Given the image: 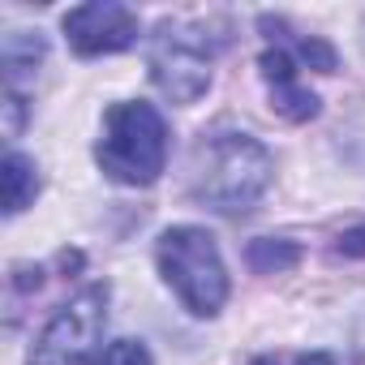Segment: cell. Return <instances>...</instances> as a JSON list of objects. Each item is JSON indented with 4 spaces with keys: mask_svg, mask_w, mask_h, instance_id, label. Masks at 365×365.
Segmentation results:
<instances>
[{
    "mask_svg": "<svg viewBox=\"0 0 365 365\" xmlns=\"http://www.w3.org/2000/svg\"><path fill=\"white\" fill-rule=\"evenodd\" d=\"M271 150L250 138V133H220L211 142L198 146L194 155V180H190V194L220 211V215H241L250 211L267 185H271Z\"/></svg>",
    "mask_w": 365,
    "mask_h": 365,
    "instance_id": "obj_1",
    "label": "cell"
},
{
    "mask_svg": "<svg viewBox=\"0 0 365 365\" xmlns=\"http://www.w3.org/2000/svg\"><path fill=\"white\" fill-rule=\"evenodd\" d=\"M155 262L168 279V288L180 297L194 318H215L228 301V271L220 258V245L207 228L176 224L159 237Z\"/></svg>",
    "mask_w": 365,
    "mask_h": 365,
    "instance_id": "obj_2",
    "label": "cell"
},
{
    "mask_svg": "<svg viewBox=\"0 0 365 365\" xmlns=\"http://www.w3.org/2000/svg\"><path fill=\"white\" fill-rule=\"evenodd\" d=\"M99 168L120 185H150L168 163V125L150 103H112L95 142Z\"/></svg>",
    "mask_w": 365,
    "mask_h": 365,
    "instance_id": "obj_3",
    "label": "cell"
},
{
    "mask_svg": "<svg viewBox=\"0 0 365 365\" xmlns=\"http://www.w3.org/2000/svg\"><path fill=\"white\" fill-rule=\"evenodd\" d=\"M108 284H86L69 297L31 348V365H99L108 327Z\"/></svg>",
    "mask_w": 365,
    "mask_h": 365,
    "instance_id": "obj_4",
    "label": "cell"
},
{
    "mask_svg": "<svg viewBox=\"0 0 365 365\" xmlns=\"http://www.w3.org/2000/svg\"><path fill=\"white\" fill-rule=\"evenodd\" d=\"M215 39L198 22H159L150 35V78L172 103H194L211 86Z\"/></svg>",
    "mask_w": 365,
    "mask_h": 365,
    "instance_id": "obj_5",
    "label": "cell"
},
{
    "mask_svg": "<svg viewBox=\"0 0 365 365\" xmlns=\"http://www.w3.org/2000/svg\"><path fill=\"white\" fill-rule=\"evenodd\" d=\"M65 35L78 56H112L138 43V14L116 0H91L65 14Z\"/></svg>",
    "mask_w": 365,
    "mask_h": 365,
    "instance_id": "obj_6",
    "label": "cell"
},
{
    "mask_svg": "<svg viewBox=\"0 0 365 365\" xmlns=\"http://www.w3.org/2000/svg\"><path fill=\"white\" fill-rule=\"evenodd\" d=\"M258 69H262L267 91H271V108L284 120H309V116H318V95L301 86V78H297L301 69H297V56L288 52V43H279L271 35V48L262 52Z\"/></svg>",
    "mask_w": 365,
    "mask_h": 365,
    "instance_id": "obj_7",
    "label": "cell"
},
{
    "mask_svg": "<svg viewBox=\"0 0 365 365\" xmlns=\"http://www.w3.org/2000/svg\"><path fill=\"white\" fill-rule=\"evenodd\" d=\"M35 194H39V168L26 155L9 150V159H5V215H22L35 202Z\"/></svg>",
    "mask_w": 365,
    "mask_h": 365,
    "instance_id": "obj_8",
    "label": "cell"
},
{
    "mask_svg": "<svg viewBox=\"0 0 365 365\" xmlns=\"http://www.w3.org/2000/svg\"><path fill=\"white\" fill-rule=\"evenodd\" d=\"M43 61V39L31 35V31H14L5 35V73H9V86L22 69H35Z\"/></svg>",
    "mask_w": 365,
    "mask_h": 365,
    "instance_id": "obj_9",
    "label": "cell"
},
{
    "mask_svg": "<svg viewBox=\"0 0 365 365\" xmlns=\"http://www.w3.org/2000/svg\"><path fill=\"white\" fill-rule=\"evenodd\" d=\"M250 262H254V271H284V267L297 262V245H288V241H254Z\"/></svg>",
    "mask_w": 365,
    "mask_h": 365,
    "instance_id": "obj_10",
    "label": "cell"
},
{
    "mask_svg": "<svg viewBox=\"0 0 365 365\" xmlns=\"http://www.w3.org/2000/svg\"><path fill=\"white\" fill-rule=\"evenodd\" d=\"M99 365H155V361H150L146 344H138V339H116V344L103 348Z\"/></svg>",
    "mask_w": 365,
    "mask_h": 365,
    "instance_id": "obj_11",
    "label": "cell"
},
{
    "mask_svg": "<svg viewBox=\"0 0 365 365\" xmlns=\"http://www.w3.org/2000/svg\"><path fill=\"white\" fill-rule=\"evenodd\" d=\"M250 365H335L327 352H297V356H284V352H275V356H258V361H250Z\"/></svg>",
    "mask_w": 365,
    "mask_h": 365,
    "instance_id": "obj_12",
    "label": "cell"
},
{
    "mask_svg": "<svg viewBox=\"0 0 365 365\" xmlns=\"http://www.w3.org/2000/svg\"><path fill=\"white\" fill-rule=\"evenodd\" d=\"M339 254H348V258L365 254V228H352V232H344V237H339Z\"/></svg>",
    "mask_w": 365,
    "mask_h": 365,
    "instance_id": "obj_13",
    "label": "cell"
}]
</instances>
